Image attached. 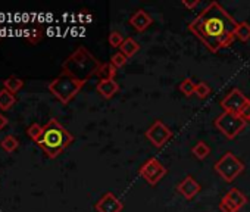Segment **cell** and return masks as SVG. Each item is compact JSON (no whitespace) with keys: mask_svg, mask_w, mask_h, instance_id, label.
Masks as SVG:
<instances>
[{"mask_svg":"<svg viewBox=\"0 0 250 212\" xmlns=\"http://www.w3.org/2000/svg\"><path fill=\"white\" fill-rule=\"evenodd\" d=\"M237 25L238 22L218 2H210L188 24V30L210 53H218L235 40Z\"/></svg>","mask_w":250,"mask_h":212,"instance_id":"6da1fadb","label":"cell"},{"mask_svg":"<svg viewBox=\"0 0 250 212\" xmlns=\"http://www.w3.org/2000/svg\"><path fill=\"white\" fill-rule=\"evenodd\" d=\"M72 142L74 136L56 118H50L47 121V124L43 127V133L36 140L37 146L50 159L58 158Z\"/></svg>","mask_w":250,"mask_h":212,"instance_id":"7a4b0ae2","label":"cell"},{"mask_svg":"<svg viewBox=\"0 0 250 212\" xmlns=\"http://www.w3.org/2000/svg\"><path fill=\"white\" fill-rule=\"evenodd\" d=\"M100 65L99 59H96L88 49L80 46L63 61L62 72L85 84L91 77L97 75Z\"/></svg>","mask_w":250,"mask_h":212,"instance_id":"3957f363","label":"cell"},{"mask_svg":"<svg viewBox=\"0 0 250 212\" xmlns=\"http://www.w3.org/2000/svg\"><path fill=\"white\" fill-rule=\"evenodd\" d=\"M84 87V83L72 78L71 75L61 72V75H58L55 80H52L47 84L49 91L63 105H68Z\"/></svg>","mask_w":250,"mask_h":212,"instance_id":"277c9868","label":"cell"},{"mask_svg":"<svg viewBox=\"0 0 250 212\" xmlns=\"http://www.w3.org/2000/svg\"><path fill=\"white\" fill-rule=\"evenodd\" d=\"M213 168L225 183H232L244 171V164L232 152H227L216 161Z\"/></svg>","mask_w":250,"mask_h":212,"instance_id":"5b68a950","label":"cell"},{"mask_svg":"<svg viewBox=\"0 0 250 212\" xmlns=\"http://www.w3.org/2000/svg\"><path fill=\"white\" fill-rule=\"evenodd\" d=\"M246 124H247L246 120H243L238 114H231V112H222L215 120L216 130H219L229 140L235 139L246 128Z\"/></svg>","mask_w":250,"mask_h":212,"instance_id":"8992f818","label":"cell"},{"mask_svg":"<svg viewBox=\"0 0 250 212\" xmlns=\"http://www.w3.org/2000/svg\"><path fill=\"white\" fill-rule=\"evenodd\" d=\"M167 172H168V170H167V168L164 167V164H162L159 159H156V158L147 159V161L142 165V168H140V171H139L140 177H143L150 186H156V184L167 175Z\"/></svg>","mask_w":250,"mask_h":212,"instance_id":"52a82bcc","label":"cell"},{"mask_svg":"<svg viewBox=\"0 0 250 212\" xmlns=\"http://www.w3.org/2000/svg\"><path fill=\"white\" fill-rule=\"evenodd\" d=\"M174 133L172 130L165 126L162 121H155L147 130H146V139L156 148V149H161L164 148L171 139H172Z\"/></svg>","mask_w":250,"mask_h":212,"instance_id":"ba28073f","label":"cell"},{"mask_svg":"<svg viewBox=\"0 0 250 212\" xmlns=\"http://www.w3.org/2000/svg\"><path fill=\"white\" fill-rule=\"evenodd\" d=\"M249 97L240 90V88H232L225 97L221 100V108L224 112H231V114H240L241 108L247 103Z\"/></svg>","mask_w":250,"mask_h":212,"instance_id":"9c48e42d","label":"cell"},{"mask_svg":"<svg viewBox=\"0 0 250 212\" xmlns=\"http://www.w3.org/2000/svg\"><path fill=\"white\" fill-rule=\"evenodd\" d=\"M94 209L97 212H122L124 203L112 191H107L96 202Z\"/></svg>","mask_w":250,"mask_h":212,"instance_id":"30bf717a","label":"cell"},{"mask_svg":"<svg viewBox=\"0 0 250 212\" xmlns=\"http://www.w3.org/2000/svg\"><path fill=\"white\" fill-rule=\"evenodd\" d=\"M200 190H202L200 184L191 175H186L184 180L181 183H178V186H177V191L181 196H184L187 200H191L193 197H196Z\"/></svg>","mask_w":250,"mask_h":212,"instance_id":"8fae6325","label":"cell"},{"mask_svg":"<svg viewBox=\"0 0 250 212\" xmlns=\"http://www.w3.org/2000/svg\"><path fill=\"white\" fill-rule=\"evenodd\" d=\"M130 24H131V27H133L136 31L143 33V31H146V30L153 24V18H152L146 11L139 9V11H136V12L130 17Z\"/></svg>","mask_w":250,"mask_h":212,"instance_id":"7c38bea8","label":"cell"},{"mask_svg":"<svg viewBox=\"0 0 250 212\" xmlns=\"http://www.w3.org/2000/svg\"><path fill=\"white\" fill-rule=\"evenodd\" d=\"M96 90L103 99H112L119 91V83L115 80H102L97 83Z\"/></svg>","mask_w":250,"mask_h":212,"instance_id":"4fadbf2b","label":"cell"},{"mask_svg":"<svg viewBox=\"0 0 250 212\" xmlns=\"http://www.w3.org/2000/svg\"><path fill=\"white\" fill-rule=\"evenodd\" d=\"M24 37L27 39L28 43L31 44H37L42 39H43V27L40 24H33L31 27L25 28L24 31Z\"/></svg>","mask_w":250,"mask_h":212,"instance_id":"5bb4252c","label":"cell"},{"mask_svg":"<svg viewBox=\"0 0 250 212\" xmlns=\"http://www.w3.org/2000/svg\"><path fill=\"white\" fill-rule=\"evenodd\" d=\"M139 50H140V44H139L134 39H131V37L125 39V40H124V43H122V46L119 47V52H121V53H124V55L127 56L128 59H130V58H133Z\"/></svg>","mask_w":250,"mask_h":212,"instance_id":"9a60e30c","label":"cell"},{"mask_svg":"<svg viewBox=\"0 0 250 212\" xmlns=\"http://www.w3.org/2000/svg\"><path fill=\"white\" fill-rule=\"evenodd\" d=\"M116 74H118V69L110 62H104V64L100 65L96 77L99 78V81H102V80H115Z\"/></svg>","mask_w":250,"mask_h":212,"instance_id":"2e32d148","label":"cell"},{"mask_svg":"<svg viewBox=\"0 0 250 212\" xmlns=\"http://www.w3.org/2000/svg\"><path fill=\"white\" fill-rule=\"evenodd\" d=\"M17 97L6 88L0 90V111H9L12 106L15 105Z\"/></svg>","mask_w":250,"mask_h":212,"instance_id":"e0dca14e","label":"cell"},{"mask_svg":"<svg viewBox=\"0 0 250 212\" xmlns=\"http://www.w3.org/2000/svg\"><path fill=\"white\" fill-rule=\"evenodd\" d=\"M22 87H24V81H22L21 78L15 77V75H12V77L6 78V80L3 81V88H6V90H8V91H11L12 94L18 93Z\"/></svg>","mask_w":250,"mask_h":212,"instance_id":"ac0fdd59","label":"cell"},{"mask_svg":"<svg viewBox=\"0 0 250 212\" xmlns=\"http://www.w3.org/2000/svg\"><path fill=\"white\" fill-rule=\"evenodd\" d=\"M191 153L199 159L203 161L210 155V148L205 143V142H197L193 148H191Z\"/></svg>","mask_w":250,"mask_h":212,"instance_id":"d6986e66","label":"cell"},{"mask_svg":"<svg viewBox=\"0 0 250 212\" xmlns=\"http://www.w3.org/2000/svg\"><path fill=\"white\" fill-rule=\"evenodd\" d=\"M235 39H238L243 43L250 40V24L249 22H246V21L238 22L237 30H235Z\"/></svg>","mask_w":250,"mask_h":212,"instance_id":"ffe728a7","label":"cell"},{"mask_svg":"<svg viewBox=\"0 0 250 212\" xmlns=\"http://www.w3.org/2000/svg\"><path fill=\"white\" fill-rule=\"evenodd\" d=\"M0 146H2V149L8 153H12L18 149L20 146V142L15 136H6L2 142H0Z\"/></svg>","mask_w":250,"mask_h":212,"instance_id":"44dd1931","label":"cell"},{"mask_svg":"<svg viewBox=\"0 0 250 212\" xmlns=\"http://www.w3.org/2000/svg\"><path fill=\"white\" fill-rule=\"evenodd\" d=\"M227 196H228V197H229V199H231V200H232V202H234L240 209L247 203V197H246V196H244L238 189H235V187H232V189L227 193Z\"/></svg>","mask_w":250,"mask_h":212,"instance_id":"7402d4cb","label":"cell"},{"mask_svg":"<svg viewBox=\"0 0 250 212\" xmlns=\"http://www.w3.org/2000/svg\"><path fill=\"white\" fill-rule=\"evenodd\" d=\"M180 91L184 94V96H187V97H190V96H193L194 94V90H196V83L191 80V78H184L181 83H180Z\"/></svg>","mask_w":250,"mask_h":212,"instance_id":"603a6c76","label":"cell"},{"mask_svg":"<svg viewBox=\"0 0 250 212\" xmlns=\"http://www.w3.org/2000/svg\"><path fill=\"white\" fill-rule=\"evenodd\" d=\"M219 209H221V212H238V211H240V208H238L227 194L221 199V202H219Z\"/></svg>","mask_w":250,"mask_h":212,"instance_id":"cb8c5ba5","label":"cell"},{"mask_svg":"<svg viewBox=\"0 0 250 212\" xmlns=\"http://www.w3.org/2000/svg\"><path fill=\"white\" fill-rule=\"evenodd\" d=\"M124 40H125V39L122 37V34H121L119 31H112V33L109 34V37H107V43H109V46L113 47V49H119V47L122 46Z\"/></svg>","mask_w":250,"mask_h":212,"instance_id":"d4e9b609","label":"cell"},{"mask_svg":"<svg viewBox=\"0 0 250 212\" xmlns=\"http://www.w3.org/2000/svg\"><path fill=\"white\" fill-rule=\"evenodd\" d=\"M127 62H128V58L125 56L124 53H121V52H118V53H115L112 58H110V64L116 68V69H121V68H124L125 65H127Z\"/></svg>","mask_w":250,"mask_h":212,"instance_id":"484cf974","label":"cell"},{"mask_svg":"<svg viewBox=\"0 0 250 212\" xmlns=\"http://www.w3.org/2000/svg\"><path fill=\"white\" fill-rule=\"evenodd\" d=\"M194 94H196L199 99H206V97L210 94V87H209V85H208V83H205V81L197 83V84H196Z\"/></svg>","mask_w":250,"mask_h":212,"instance_id":"4316f807","label":"cell"},{"mask_svg":"<svg viewBox=\"0 0 250 212\" xmlns=\"http://www.w3.org/2000/svg\"><path fill=\"white\" fill-rule=\"evenodd\" d=\"M42 133H43V127H42L40 124H37V123L31 124V126L27 128V136H28L30 139H33L34 142L40 137Z\"/></svg>","mask_w":250,"mask_h":212,"instance_id":"83f0119b","label":"cell"},{"mask_svg":"<svg viewBox=\"0 0 250 212\" xmlns=\"http://www.w3.org/2000/svg\"><path fill=\"white\" fill-rule=\"evenodd\" d=\"M243 120H246V121H249V118H250V99L247 100V103L243 106L241 108V111H240V114H238Z\"/></svg>","mask_w":250,"mask_h":212,"instance_id":"f1b7e54d","label":"cell"},{"mask_svg":"<svg viewBox=\"0 0 250 212\" xmlns=\"http://www.w3.org/2000/svg\"><path fill=\"white\" fill-rule=\"evenodd\" d=\"M183 5H184L187 9H194V8L199 5V0H194V2H187V0H183Z\"/></svg>","mask_w":250,"mask_h":212,"instance_id":"f546056e","label":"cell"},{"mask_svg":"<svg viewBox=\"0 0 250 212\" xmlns=\"http://www.w3.org/2000/svg\"><path fill=\"white\" fill-rule=\"evenodd\" d=\"M6 126H8V118L3 114H0V130H3Z\"/></svg>","mask_w":250,"mask_h":212,"instance_id":"4dcf8cb0","label":"cell"},{"mask_svg":"<svg viewBox=\"0 0 250 212\" xmlns=\"http://www.w3.org/2000/svg\"><path fill=\"white\" fill-rule=\"evenodd\" d=\"M249 123H250V118H249Z\"/></svg>","mask_w":250,"mask_h":212,"instance_id":"1f68e13d","label":"cell"},{"mask_svg":"<svg viewBox=\"0 0 250 212\" xmlns=\"http://www.w3.org/2000/svg\"><path fill=\"white\" fill-rule=\"evenodd\" d=\"M0 39H2V36H0Z\"/></svg>","mask_w":250,"mask_h":212,"instance_id":"d6a6232c","label":"cell"}]
</instances>
